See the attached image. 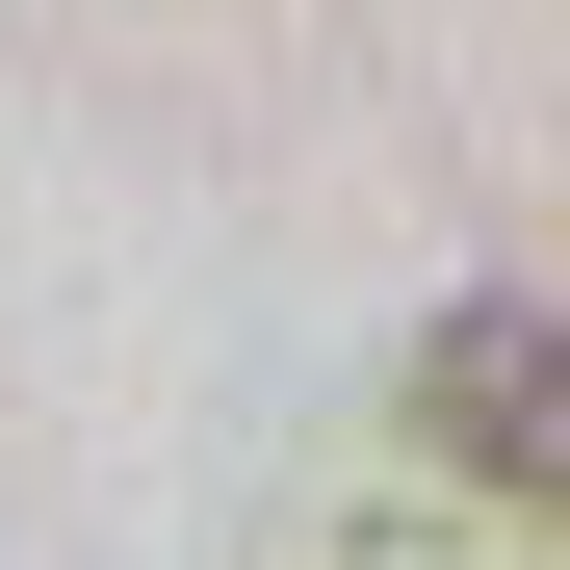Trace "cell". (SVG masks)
I'll use <instances>...</instances> for the list:
<instances>
[{
	"label": "cell",
	"mask_w": 570,
	"mask_h": 570,
	"mask_svg": "<svg viewBox=\"0 0 570 570\" xmlns=\"http://www.w3.org/2000/svg\"><path fill=\"white\" fill-rule=\"evenodd\" d=\"M415 441L466 466V493H519V519H570V312H441L415 337Z\"/></svg>",
	"instance_id": "cell-1"
}]
</instances>
